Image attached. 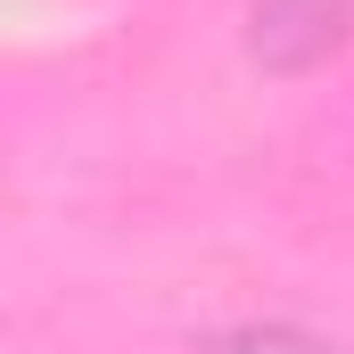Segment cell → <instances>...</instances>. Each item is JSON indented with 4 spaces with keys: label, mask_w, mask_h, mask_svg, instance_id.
Here are the masks:
<instances>
[{
    "label": "cell",
    "mask_w": 354,
    "mask_h": 354,
    "mask_svg": "<svg viewBox=\"0 0 354 354\" xmlns=\"http://www.w3.org/2000/svg\"><path fill=\"white\" fill-rule=\"evenodd\" d=\"M346 0H256V17H248V41H256V58L280 66V75H305V66H322L338 41H346Z\"/></svg>",
    "instance_id": "obj_1"
},
{
    "label": "cell",
    "mask_w": 354,
    "mask_h": 354,
    "mask_svg": "<svg viewBox=\"0 0 354 354\" xmlns=\"http://www.w3.org/2000/svg\"><path fill=\"white\" fill-rule=\"evenodd\" d=\"M214 354H338L322 330H297V322H239V330H223Z\"/></svg>",
    "instance_id": "obj_2"
}]
</instances>
